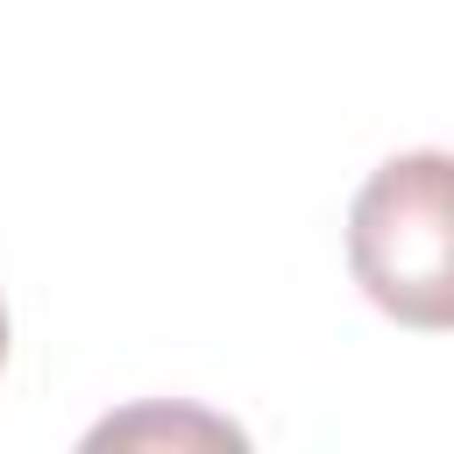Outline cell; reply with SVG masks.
Listing matches in <instances>:
<instances>
[{
  "instance_id": "6da1fadb",
  "label": "cell",
  "mask_w": 454,
  "mask_h": 454,
  "mask_svg": "<svg viewBox=\"0 0 454 454\" xmlns=\"http://www.w3.org/2000/svg\"><path fill=\"white\" fill-rule=\"evenodd\" d=\"M355 284L404 326L440 333L454 319V241H447V156L411 149L369 170L348 213Z\"/></svg>"
},
{
  "instance_id": "7a4b0ae2",
  "label": "cell",
  "mask_w": 454,
  "mask_h": 454,
  "mask_svg": "<svg viewBox=\"0 0 454 454\" xmlns=\"http://www.w3.org/2000/svg\"><path fill=\"white\" fill-rule=\"evenodd\" d=\"M0 362H7V305H0Z\"/></svg>"
}]
</instances>
